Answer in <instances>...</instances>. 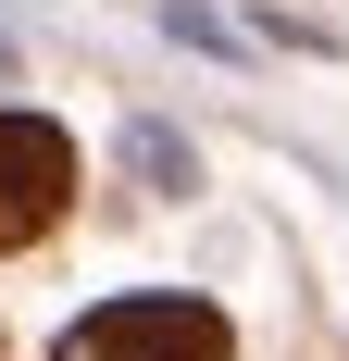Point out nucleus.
Masks as SVG:
<instances>
[{"mask_svg": "<svg viewBox=\"0 0 349 361\" xmlns=\"http://www.w3.org/2000/svg\"><path fill=\"white\" fill-rule=\"evenodd\" d=\"M50 361H237V336L212 299H100L63 324Z\"/></svg>", "mask_w": 349, "mask_h": 361, "instance_id": "1", "label": "nucleus"}, {"mask_svg": "<svg viewBox=\"0 0 349 361\" xmlns=\"http://www.w3.org/2000/svg\"><path fill=\"white\" fill-rule=\"evenodd\" d=\"M125 162H138V175H150V187H187V149H174V137H162V125H138V137H125Z\"/></svg>", "mask_w": 349, "mask_h": 361, "instance_id": "3", "label": "nucleus"}, {"mask_svg": "<svg viewBox=\"0 0 349 361\" xmlns=\"http://www.w3.org/2000/svg\"><path fill=\"white\" fill-rule=\"evenodd\" d=\"M75 200V137L63 125H37V112H0V262L37 250Z\"/></svg>", "mask_w": 349, "mask_h": 361, "instance_id": "2", "label": "nucleus"}]
</instances>
